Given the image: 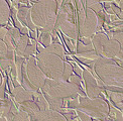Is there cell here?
Returning <instances> with one entry per match:
<instances>
[{
    "mask_svg": "<svg viewBox=\"0 0 123 121\" xmlns=\"http://www.w3.org/2000/svg\"><path fill=\"white\" fill-rule=\"evenodd\" d=\"M8 32L10 33V35H11V37H12V39H13L14 43L16 44V43L18 42L20 36H21V33H20V31H19L17 28H15V27H10V28L8 29Z\"/></svg>",
    "mask_w": 123,
    "mask_h": 121,
    "instance_id": "cell-35",
    "label": "cell"
},
{
    "mask_svg": "<svg viewBox=\"0 0 123 121\" xmlns=\"http://www.w3.org/2000/svg\"><path fill=\"white\" fill-rule=\"evenodd\" d=\"M94 72L105 86L122 87L123 70L122 67L115 64L112 59L99 57L94 62Z\"/></svg>",
    "mask_w": 123,
    "mask_h": 121,
    "instance_id": "cell-3",
    "label": "cell"
},
{
    "mask_svg": "<svg viewBox=\"0 0 123 121\" xmlns=\"http://www.w3.org/2000/svg\"><path fill=\"white\" fill-rule=\"evenodd\" d=\"M74 71L73 67L69 62H64V70H63V74H62V78L61 80L63 81H69V78L73 75Z\"/></svg>",
    "mask_w": 123,
    "mask_h": 121,
    "instance_id": "cell-27",
    "label": "cell"
},
{
    "mask_svg": "<svg viewBox=\"0 0 123 121\" xmlns=\"http://www.w3.org/2000/svg\"><path fill=\"white\" fill-rule=\"evenodd\" d=\"M19 110H22V111H24V112H26L29 115L30 120H32L40 111L39 108L37 107V105L35 104V102L33 100L25 101V102L21 103L19 105Z\"/></svg>",
    "mask_w": 123,
    "mask_h": 121,
    "instance_id": "cell-14",
    "label": "cell"
},
{
    "mask_svg": "<svg viewBox=\"0 0 123 121\" xmlns=\"http://www.w3.org/2000/svg\"><path fill=\"white\" fill-rule=\"evenodd\" d=\"M105 93L108 96V98L110 99L112 105L114 107L118 108V110L122 111V108H123V96H122V93H119V92H112V91H109V90H105Z\"/></svg>",
    "mask_w": 123,
    "mask_h": 121,
    "instance_id": "cell-17",
    "label": "cell"
},
{
    "mask_svg": "<svg viewBox=\"0 0 123 121\" xmlns=\"http://www.w3.org/2000/svg\"><path fill=\"white\" fill-rule=\"evenodd\" d=\"M97 29V16L92 10L85 9V19L78 27V38L90 37L92 38Z\"/></svg>",
    "mask_w": 123,
    "mask_h": 121,
    "instance_id": "cell-8",
    "label": "cell"
},
{
    "mask_svg": "<svg viewBox=\"0 0 123 121\" xmlns=\"http://www.w3.org/2000/svg\"><path fill=\"white\" fill-rule=\"evenodd\" d=\"M14 113H12V112H9L8 114H6V115H5L4 116V117H5V119H6L7 121H12L13 120V117H14Z\"/></svg>",
    "mask_w": 123,
    "mask_h": 121,
    "instance_id": "cell-44",
    "label": "cell"
},
{
    "mask_svg": "<svg viewBox=\"0 0 123 121\" xmlns=\"http://www.w3.org/2000/svg\"><path fill=\"white\" fill-rule=\"evenodd\" d=\"M7 31H8V29H6L3 26H1V28H0V39H1V40H3V38L5 36V34L7 33Z\"/></svg>",
    "mask_w": 123,
    "mask_h": 121,
    "instance_id": "cell-43",
    "label": "cell"
},
{
    "mask_svg": "<svg viewBox=\"0 0 123 121\" xmlns=\"http://www.w3.org/2000/svg\"><path fill=\"white\" fill-rule=\"evenodd\" d=\"M2 84V78H1V75H0V85Z\"/></svg>",
    "mask_w": 123,
    "mask_h": 121,
    "instance_id": "cell-46",
    "label": "cell"
},
{
    "mask_svg": "<svg viewBox=\"0 0 123 121\" xmlns=\"http://www.w3.org/2000/svg\"><path fill=\"white\" fill-rule=\"evenodd\" d=\"M76 57H77V59H83L86 60H90V62H94V60H96L100 55L97 54L96 52L93 49V50H90V52L83 53V54H77Z\"/></svg>",
    "mask_w": 123,
    "mask_h": 121,
    "instance_id": "cell-25",
    "label": "cell"
},
{
    "mask_svg": "<svg viewBox=\"0 0 123 121\" xmlns=\"http://www.w3.org/2000/svg\"><path fill=\"white\" fill-rule=\"evenodd\" d=\"M73 71H75V72H76L75 75L79 76L80 78H82V73H83V70H82L77 64H74V69H73Z\"/></svg>",
    "mask_w": 123,
    "mask_h": 121,
    "instance_id": "cell-41",
    "label": "cell"
},
{
    "mask_svg": "<svg viewBox=\"0 0 123 121\" xmlns=\"http://www.w3.org/2000/svg\"><path fill=\"white\" fill-rule=\"evenodd\" d=\"M12 121H31V120H30L29 115L26 112H24L22 110H18V112L14 115Z\"/></svg>",
    "mask_w": 123,
    "mask_h": 121,
    "instance_id": "cell-32",
    "label": "cell"
},
{
    "mask_svg": "<svg viewBox=\"0 0 123 121\" xmlns=\"http://www.w3.org/2000/svg\"><path fill=\"white\" fill-rule=\"evenodd\" d=\"M109 111H108V116L115 121H122V111L118 110L116 107H114L112 104H109Z\"/></svg>",
    "mask_w": 123,
    "mask_h": 121,
    "instance_id": "cell-24",
    "label": "cell"
},
{
    "mask_svg": "<svg viewBox=\"0 0 123 121\" xmlns=\"http://www.w3.org/2000/svg\"><path fill=\"white\" fill-rule=\"evenodd\" d=\"M43 96H44L45 100L48 101L49 106V109L60 112V111L64 108V99L52 97V96H49V95H48L47 93H43Z\"/></svg>",
    "mask_w": 123,
    "mask_h": 121,
    "instance_id": "cell-18",
    "label": "cell"
},
{
    "mask_svg": "<svg viewBox=\"0 0 123 121\" xmlns=\"http://www.w3.org/2000/svg\"><path fill=\"white\" fill-rule=\"evenodd\" d=\"M3 42L6 44V47H7L9 52H14L15 50V43H14L11 35H10V33L8 31H7L6 34H5V36L3 38Z\"/></svg>",
    "mask_w": 123,
    "mask_h": 121,
    "instance_id": "cell-31",
    "label": "cell"
},
{
    "mask_svg": "<svg viewBox=\"0 0 123 121\" xmlns=\"http://www.w3.org/2000/svg\"><path fill=\"white\" fill-rule=\"evenodd\" d=\"M82 78H83L85 82V88H86V94L88 96V98L94 99L97 98L103 93L102 89L97 84V81L95 77L92 75L88 70H83L82 73Z\"/></svg>",
    "mask_w": 123,
    "mask_h": 121,
    "instance_id": "cell-9",
    "label": "cell"
},
{
    "mask_svg": "<svg viewBox=\"0 0 123 121\" xmlns=\"http://www.w3.org/2000/svg\"><path fill=\"white\" fill-rule=\"evenodd\" d=\"M38 50L39 53H47V54H52L55 55H58L61 59L65 57V52L64 48L61 45V43H55L53 42L48 48H43V45H38Z\"/></svg>",
    "mask_w": 123,
    "mask_h": 121,
    "instance_id": "cell-15",
    "label": "cell"
},
{
    "mask_svg": "<svg viewBox=\"0 0 123 121\" xmlns=\"http://www.w3.org/2000/svg\"><path fill=\"white\" fill-rule=\"evenodd\" d=\"M14 52H9L6 44L3 42V40L0 39V59H6V58H12L14 57Z\"/></svg>",
    "mask_w": 123,
    "mask_h": 121,
    "instance_id": "cell-28",
    "label": "cell"
},
{
    "mask_svg": "<svg viewBox=\"0 0 123 121\" xmlns=\"http://www.w3.org/2000/svg\"><path fill=\"white\" fill-rule=\"evenodd\" d=\"M37 52V44L32 43V44H28L26 48L24 50V54H23V58L24 59H29L31 55H33Z\"/></svg>",
    "mask_w": 123,
    "mask_h": 121,
    "instance_id": "cell-33",
    "label": "cell"
},
{
    "mask_svg": "<svg viewBox=\"0 0 123 121\" xmlns=\"http://www.w3.org/2000/svg\"><path fill=\"white\" fill-rule=\"evenodd\" d=\"M57 2L54 0H42L34 2L30 8V17L35 26L42 32H52L57 21Z\"/></svg>",
    "mask_w": 123,
    "mask_h": 121,
    "instance_id": "cell-1",
    "label": "cell"
},
{
    "mask_svg": "<svg viewBox=\"0 0 123 121\" xmlns=\"http://www.w3.org/2000/svg\"><path fill=\"white\" fill-rule=\"evenodd\" d=\"M13 59H14V57L6 58V59H0V69H1L3 72L10 73V67H11V63H12Z\"/></svg>",
    "mask_w": 123,
    "mask_h": 121,
    "instance_id": "cell-30",
    "label": "cell"
},
{
    "mask_svg": "<svg viewBox=\"0 0 123 121\" xmlns=\"http://www.w3.org/2000/svg\"><path fill=\"white\" fill-rule=\"evenodd\" d=\"M43 93L55 98H74L78 96H85V93L77 87L76 85L70 83L69 81L63 80H50L47 79L43 87L42 88Z\"/></svg>",
    "mask_w": 123,
    "mask_h": 121,
    "instance_id": "cell-4",
    "label": "cell"
},
{
    "mask_svg": "<svg viewBox=\"0 0 123 121\" xmlns=\"http://www.w3.org/2000/svg\"><path fill=\"white\" fill-rule=\"evenodd\" d=\"M13 105H14V102L9 97L1 100L0 101V114L5 116L9 112H11V108Z\"/></svg>",
    "mask_w": 123,
    "mask_h": 121,
    "instance_id": "cell-22",
    "label": "cell"
},
{
    "mask_svg": "<svg viewBox=\"0 0 123 121\" xmlns=\"http://www.w3.org/2000/svg\"><path fill=\"white\" fill-rule=\"evenodd\" d=\"M0 121H7V120L5 119V117H4L3 115H1V114H0Z\"/></svg>",
    "mask_w": 123,
    "mask_h": 121,
    "instance_id": "cell-45",
    "label": "cell"
},
{
    "mask_svg": "<svg viewBox=\"0 0 123 121\" xmlns=\"http://www.w3.org/2000/svg\"><path fill=\"white\" fill-rule=\"evenodd\" d=\"M29 42V37L28 35H22L20 36L18 42L15 44V50L14 53L18 57H23V54H24V50L26 48V47L28 45Z\"/></svg>",
    "mask_w": 123,
    "mask_h": 121,
    "instance_id": "cell-19",
    "label": "cell"
},
{
    "mask_svg": "<svg viewBox=\"0 0 123 121\" xmlns=\"http://www.w3.org/2000/svg\"><path fill=\"white\" fill-rule=\"evenodd\" d=\"M54 30H62L65 36L76 42L78 39L77 16L75 12V2L63 1L57 14V21Z\"/></svg>",
    "mask_w": 123,
    "mask_h": 121,
    "instance_id": "cell-2",
    "label": "cell"
},
{
    "mask_svg": "<svg viewBox=\"0 0 123 121\" xmlns=\"http://www.w3.org/2000/svg\"><path fill=\"white\" fill-rule=\"evenodd\" d=\"M93 121H102V120H100V119H93Z\"/></svg>",
    "mask_w": 123,
    "mask_h": 121,
    "instance_id": "cell-47",
    "label": "cell"
},
{
    "mask_svg": "<svg viewBox=\"0 0 123 121\" xmlns=\"http://www.w3.org/2000/svg\"><path fill=\"white\" fill-rule=\"evenodd\" d=\"M39 42L43 48H48L49 45H50L52 42V34L50 32H42L39 36Z\"/></svg>",
    "mask_w": 123,
    "mask_h": 121,
    "instance_id": "cell-29",
    "label": "cell"
},
{
    "mask_svg": "<svg viewBox=\"0 0 123 121\" xmlns=\"http://www.w3.org/2000/svg\"><path fill=\"white\" fill-rule=\"evenodd\" d=\"M107 42H108V37H107L106 34L102 33V32H97L93 35V37H92V45H93L96 54L100 55V57L102 54V49H103L104 45Z\"/></svg>",
    "mask_w": 123,
    "mask_h": 121,
    "instance_id": "cell-13",
    "label": "cell"
},
{
    "mask_svg": "<svg viewBox=\"0 0 123 121\" xmlns=\"http://www.w3.org/2000/svg\"><path fill=\"white\" fill-rule=\"evenodd\" d=\"M83 4L86 6V8L92 10L95 14H98L101 11H103L102 2H100V1H96V0H88V1L83 2Z\"/></svg>",
    "mask_w": 123,
    "mask_h": 121,
    "instance_id": "cell-23",
    "label": "cell"
},
{
    "mask_svg": "<svg viewBox=\"0 0 123 121\" xmlns=\"http://www.w3.org/2000/svg\"><path fill=\"white\" fill-rule=\"evenodd\" d=\"M60 113L66 118L67 121H74L75 119L78 118V115H77V111H75L74 109H69V108H63Z\"/></svg>",
    "mask_w": 123,
    "mask_h": 121,
    "instance_id": "cell-26",
    "label": "cell"
},
{
    "mask_svg": "<svg viewBox=\"0 0 123 121\" xmlns=\"http://www.w3.org/2000/svg\"><path fill=\"white\" fill-rule=\"evenodd\" d=\"M77 115H78V118L80 119V121H93V118H91L89 115L81 112V111H77Z\"/></svg>",
    "mask_w": 123,
    "mask_h": 121,
    "instance_id": "cell-38",
    "label": "cell"
},
{
    "mask_svg": "<svg viewBox=\"0 0 123 121\" xmlns=\"http://www.w3.org/2000/svg\"><path fill=\"white\" fill-rule=\"evenodd\" d=\"M35 60L45 77L50 80H61L64 70L63 59L52 54L39 53Z\"/></svg>",
    "mask_w": 123,
    "mask_h": 121,
    "instance_id": "cell-6",
    "label": "cell"
},
{
    "mask_svg": "<svg viewBox=\"0 0 123 121\" xmlns=\"http://www.w3.org/2000/svg\"><path fill=\"white\" fill-rule=\"evenodd\" d=\"M105 90H109L112 91V92H119L122 93V87H117V86H105Z\"/></svg>",
    "mask_w": 123,
    "mask_h": 121,
    "instance_id": "cell-39",
    "label": "cell"
},
{
    "mask_svg": "<svg viewBox=\"0 0 123 121\" xmlns=\"http://www.w3.org/2000/svg\"><path fill=\"white\" fill-rule=\"evenodd\" d=\"M25 72H26V76L29 82L33 86H35L37 89L43 87L47 77L42 72V70L38 68L37 60L34 57H30L25 62Z\"/></svg>",
    "mask_w": 123,
    "mask_h": 121,
    "instance_id": "cell-7",
    "label": "cell"
},
{
    "mask_svg": "<svg viewBox=\"0 0 123 121\" xmlns=\"http://www.w3.org/2000/svg\"><path fill=\"white\" fill-rule=\"evenodd\" d=\"M69 82L72 83V84H74V85H76L77 87H79L80 89L83 87V85H82V78H80L79 76H77L75 74H73L69 78Z\"/></svg>",
    "mask_w": 123,
    "mask_h": 121,
    "instance_id": "cell-36",
    "label": "cell"
},
{
    "mask_svg": "<svg viewBox=\"0 0 123 121\" xmlns=\"http://www.w3.org/2000/svg\"><path fill=\"white\" fill-rule=\"evenodd\" d=\"M31 121H67V120L58 111L48 109L44 111H39V113Z\"/></svg>",
    "mask_w": 123,
    "mask_h": 121,
    "instance_id": "cell-10",
    "label": "cell"
},
{
    "mask_svg": "<svg viewBox=\"0 0 123 121\" xmlns=\"http://www.w3.org/2000/svg\"><path fill=\"white\" fill-rule=\"evenodd\" d=\"M33 96V101L35 102V104L37 105V107L39 108L40 111H44V110H48L49 109V103L48 101L45 100L44 96L43 94V92H39V91H37L35 93L32 94Z\"/></svg>",
    "mask_w": 123,
    "mask_h": 121,
    "instance_id": "cell-20",
    "label": "cell"
},
{
    "mask_svg": "<svg viewBox=\"0 0 123 121\" xmlns=\"http://www.w3.org/2000/svg\"><path fill=\"white\" fill-rule=\"evenodd\" d=\"M14 62H15V68H16V82L20 85L22 81V68L26 60H25L23 57H18V55L15 54Z\"/></svg>",
    "mask_w": 123,
    "mask_h": 121,
    "instance_id": "cell-21",
    "label": "cell"
},
{
    "mask_svg": "<svg viewBox=\"0 0 123 121\" xmlns=\"http://www.w3.org/2000/svg\"><path fill=\"white\" fill-rule=\"evenodd\" d=\"M11 94L14 97L15 102L18 104H21V103L25 102V101H29V100L33 99L32 94L28 92V91L24 90L21 85H18L16 87H14L11 91Z\"/></svg>",
    "mask_w": 123,
    "mask_h": 121,
    "instance_id": "cell-12",
    "label": "cell"
},
{
    "mask_svg": "<svg viewBox=\"0 0 123 121\" xmlns=\"http://www.w3.org/2000/svg\"><path fill=\"white\" fill-rule=\"evenodd\" d=\"M65 42H66L67 45H68V47H69V48H70V50H71V52H73V53H74L75 50H76V48H75V45H74L73 43L71 42V40H69V38L67 37V36H65Z\"/></svg>",
    "mask_w": 123,
    "mask_h": 121,
    "instance_id": "cell-42",
    "label": "cell"
},
{
    "mask_svg": "<svg viewBox=\"0 0 123 121\" xmlns=\"http://www.w3.org/2000/svg\"><path fill=\"white\" fill-rule=\"evenodd\" d=\"M10 16V7L6 1L0 0V26H5L8 23Z\"/></svg>",
    "mask_w": 123,
    "mask_h": 121,
    "instance_id": "cell-16",
    "label": "cell"
},
{
    "mask_svg": "<svg viewBox=\"0 0 123 121\" xmlns=\"http://www.w3.org/2000/svg\"><path fill=\"white\" fill-rule=\"evenodd\" d=\"M94 48L93 45L90 44V45H85L83 44L81 42L78 40V44H77V54H83L86 52H90V50H93Z\"/></svg>",
    "mask_w": 123,
    "mask_h": 121,
    "instance_id": "cell-34",
    "label": "cell"
},
{
    "mask_svg": "<svg viewBox=\"0 0 123 121\" xmlns=\"http://www.w3.org/2000/svg\"><path fill=\"white\" fill-rule=\"evenodd\" d=\"M6 82H7V78L4 77V80H2V84L0 85V99H1V100L7 98L6 94H5V89H6Z\"/></svg>",
    "mask_w": 123,
    "mask_h": 121,
    "instance_id": "cell-37",
    "label": "cell"
},
{
    "mask_svg": "<svg viewBox=\"0 0 123 121\" xmlns=\"http://www.w3.org/2000/svg\"><path fill=\"white\" fill-rule=\"evenodd\" d=\"M77 111H81L93 119H100L103 121L108 116L109 105L108 102L103 98L102 94L101 97L99 96L94 99H90L86 96H80Z\"/></svg>",
    "mask_w": 123,
    "mask_h": 121,
    "instance_id": "cell-5",
    "label": "cell"
},
{
    "mask_svg": "<svg viewBox=\"0 0 123 121\" xmlns=\"http://www.w3.org/2000/svg\"><path fill=\"white\" fill-rule=\"evenodd\" d=\"M0 28H1V26H0Z\"/></svg>",
    "mask_w": 123,
    "mask_h": 121,
    "instance_id": "cell-48",
    "label": "cell"
},
{
    "mask_svg": "<svg viewBox=\"0 0 123 121\" xmlns=\"http://www.w3.org/2000/svg\"><path fill=\"white\" fill-rule=\"evenodd\" d=\"M79 42H81L85 45H90V44H92V38H90V37H81V38H79Z\"/></svg>",
    "mask_w": 123,
    "mask_h": 121,
    "instance_id": "cell-40",
    "label": "cell"
},
{
    "mask_svg": "<svg viewBox=\"0 0 123 121\" xmlns=\"http://www.w3.org/2000/svg\"><path fill=\"white\" fill-rule=\"evenodd\" d=\"M120 49H122V47L118 42L113 39H108V42L105 43L103 49H102L101 57L107 59H113L118 54Z\"/></svg>",
    "mask_w": 123,
    "mask_h": 121,
    "instance_id": "cell-11",
    "label": "cell"
}]
</instances>
